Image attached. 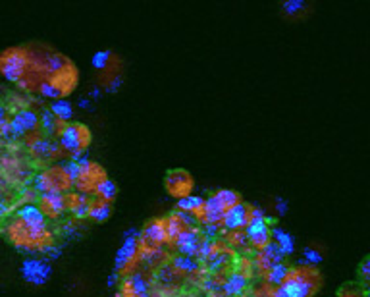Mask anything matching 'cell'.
Here are the masks:
<instances>
[{
	"instance_id": "6da1fadb",
	"label": "cell",
	"mask_w": 370,
	"mask_h": 297,
	"mask_svg": "<svg viewBox=\"0 0 370 297\" xmlns=\"http://www.w3.org/2000/svg\"><path fill=\"white\" fill-rule=\"evenodd\" d=\"M2 232L12 245L23 253H45L50 245H54V234L49 224H30L14 217L4 224Z\"/></svg>"
},
{
	"instance_id": "7a4b0ae2",
	"label": "cell",
	"mask_w": 370,
	"mask_h": 297,
	"mask_svg": "<svg viewBox=\"0 0 370 297\" xmlns=\"http://www.w3.org/2000/svg\"><path fill=\"white\" fill-rule=\"evenodd\" d=\"M322 274L316 267L297 265L290 268V274L281 284L288 297H314L321 292Z\"/></svg>"
},
{
	"instance_id": "3957f363",
	"label": "cell",
	"mask_w": 370,
	"mask_h": 297,
	"mask_svg": "<svg viewBox=\"0 0 370 297\" xmlns=\"http://www.w3.org/2000/svg\"><path fill=\"white\" fill-rule=\"evenodd\" d=\"M91 129L85 126V124H76V122H70L66 124L64 129L58 135V145L62 147L64 153L70 155V160H78L80 157L85 155V151L89 148L91 145Z\"/></svg>"
},
{
	"instance_id": "277c9868",
	"label": "cell",
	"mask_w": 370,
	"mask_h": 297,
	"mask_svg": "<svg viewBox=\"0 0 370 297\" xmlns=\"http://www.w3.org/2000/svg\"><path fill=\"white\" fill-rule=\"evenodd\" d=\"M71 179L64 172L62 164H52L47 168L39 170L33 178V189L45 195V193H70Z\"/></svg>"
},
{
	"instance_id": "5b68a950",
	"label": "cell",
	"mask_w": 370,
	"mask_h": 297,
	"mask_svg": "<svg viewBox=\"0 0 370 297\" xmlns=\"http://www.w3.org/2000/svg\"><path fill=\"white\" fill-rule=\"evenodd\" d=\"M139 230L130 228L124 236V243L116 253L114 268L118 276H130L139 265Z\"/></svg>"
},
{
	"instance_id": "8992f818",
	"label": "cell",
	"mask_w": 370,
	"mask_h": 297,
	"mask_svg": "<svg viewBox=\"0 0 370 297\" xmlns=\"http://www.w3.org/2000/svg\"><path fill=\"white\" fill-rule=\"evenodd\" d=\"M30 64V45L27 47H10L0 52V76L10 83H18L23 78Z\"/></svg>"
},
{
	"instance_id": "52a82bcc",
	"label": "cell",
	"mask_w": 370,
	"mask_h": 297,
	"mask_svg": "<svg viewBox=\"0 0 370 297\" xmlns=\"http://www.w3.org/2000/svg\"><path fill=\"white\" fill-rule=\"evenodd\" d=\"M80 164V176L73 182V188L78 193H83V195H95V189L99 188L100 182L108 178L106 176V170L100 166L99 162H93L85 155L80 157L78 160H73Z\"/></svg>"
},
{
	"instance_id": "ba28073f",
	"label": "cell",
	"mask_w": 370,
	"mask_h": 297,
	"mask_svg": "<svg viewBox=\"0 0 370 297\" xmlns=\"http://www.w3.org/2000/svg\"><path fill=\"white\" fill-rule=\"evenodd\" d=\"M25 145L30 148L31 157L37 160V162H50V160L60 159V155H64L60 145L56 141H52V139L45 138L41 131L27 135L25 138Z\"/></svg>"
},
{
	"instance_id": "9c48e42d",
	"label": "cell",
	"mask_w": 370,
	"mask_h": 297,
	"mask_svg": "<svg viewBox=\"0 0 370 297\" xmlns=\"http://www.w3.org/2000/svg\"><path fill=\"white\" fill-rule=\"evenodd\" d=\"M164 189L166 193L174 199H185L193 195V189H195V179L191 176L187 170H170L164 178Z\"/></svg>"
},
{
	"instance_id": "30bf717a",
	"label": "cell",
	"mask_w": 370,
	"mask_h": 297,
	"mask_svg": "<svg viewBox=\"0 0 370 297\" xmlns=\"http://www.w3.org/2000/svg\"><path fill=\"white\" fill-rule=\"evenodd\" d=\"M47 81L60 93L62 99H66L68 95L76 91L78 83H80V69L76 68V64L70 60L64 68L58 69L56 74H52Z\"/></svg>"
},
{
	"instance_id": "8fae6325",
	"label": "cell",
	"mask_w": 370,
	"mask_h": 297,
	"mask_svg": "<svg viewBox=\"0 0 370 297\" xmlns=\"http://www.w3.org/2000/svg\"><path fill=\"white\" fill-rule=\"evenodd\" d=\"M52 267L47 258H25L21 263V276L31 286H45L50 280Z\"/></svg>"
},
{
	"instance_id": "7c38bea8",
	"label": "cell",
	"mask_w": 370,
	"mask_h": 297,
	"mask_svg": "<svg viewBox=\"0 0 370 297\" xmlns=\"http://www.w3.org/2000/svg\"><path fill=\"white\" fill-rule=\"evenodd\" d=\"M284 258H286V255L281 253L280 248H278L274 241H270L266 248L257 251V255L253 257V272H255L257 276L264 278L268 270H272L274 267L281 265V263H284Z\"/></svg>"
},
{
	"instance_id": "4fadbf2b",
	"label": "cell",
	"mask_w": 370,
	"mask_h": 297,
	"mask_svg": "<svg viewBox=\"0 0 370 297\" xmlns=\"http://www.w3.org/2000/svg\"><path fill=\"white\" fill-rule=\"evenodd\" d=\"M10 126L12 129H14L16 139L27 138L31 133L41 131V116L35 112V110L31 109L18 110V112H12Z\"/></svg>"
},
{
	"instance_id": "5bb4252c",
	"label": "cell",
	"mask_w": 370,
	"mask_h": 297,
	"mask_svg": "<svg viewBox=\"0 0 370 297\" xmlns=\"http://www.w3.org/2000/svg\"><path fill=\"white\" fill-rule=\"evenodd\" d=\"M150 282L145 274L133 272L130 276H124L120 282V289L116 297H149L150 296Z\"/></svg>"
},
{
	"instance_id": "9a60e30c",
	"label": "cell",
	"mask_w": 370,
	"mask_h": 297,
	"mask_svg": "<svg viewBox=\"0 0 370 297\" xmlns=\"http://www.w3.org/2000/svg\"><path fill=\"white\" fill-rule=\"evenodd\" d=\"M141 241L150 243V245H170V239H168V232H166V220L162 218H150L149 222L143 226V232L139 236Z\"/></svg>"
},
{
	"instance_id": "2e32d148",
	"label": "cell",
	"mask_w": 370,
	"mask_h": 297,
	"mask_svg": "<svg viewBox=\"0 0 370 297\" xmlns=\"http://www.w3.org/2000/svg\"><path fill=\"white\" fill-rule=\"evenodd\" d=\"M37 207L45 214L47 220H58L64 212H68L66 208V193H45L39 195Z\"/></svg>"
},
{
	"instance_id": "e0dca14e",
	"label": "cell",
	"mask_w": 370,
	"mask_h": 297,
	"mask_svg": "<svg viewBox=\"0 0 370 297\" xmlns=\"http://www.w3.org/2000/svg\"><path fill=\"white\" fill-rule=\"evenodd\" d=\"M233 261V251H231L224 241H216L214 239V248L210 251L209 258L205 261V265L209 268L212 274H220L222 270L230 267Z\"/></svg>"
},
{
	"instance_id": "ac0fdd59",
	"label": "cell",
	"mask_w": 370,
	"mask_h": 297,
	"mask_svg": "<svg viewBox=\"0 0 370 297\" xmlns=\"http://www.w3.org/2000/svg\"><path fill=\"white\" fill-rule=\"evenodd\" d=\"M245 234L249 238V248L255 251L264 249L272 241V226L270 220H262V222H251L245 228Z\"/></svg>"
},
{
	"instance_id": "d6986e66",
	"label": "cell",
	"mask_w": 370,
	"mask_h": 297,
	"mask_svg": "<svg viewBox=\"0 0 370 297\" xmlns=\"http://www.w3.org/2000/svg\"><path fill=\"white\" fill-rule=\"evenodd\" d=\"M203 238H205V236H203V232H200L199 226H197V228H187L181 232L172 245H176V249L180 251L181 255L195 258V253H197V249H199Z\"/></svg>"
},
{
	"instance_id": "ffe728a7",
	"label": "cell",
	"mask_w": 370,
	"mask_h": 297,
	"mask_svg": "<svg viewBox=\"0 0 370 297\" xmlns=\"http://www.w3.org/2000/svg\"><path fill=\"white\" fill-rule=\"evenodd\" d=\"M249 224V205H245L241 201L240 205H235L226 212V217L222 220V230L224 232H235V230H245Z\"/></svg>"
},
{
	"instance_id": "44dd1931",
	"label": "cell",
	"mask_w": 370,
	"mask_h": 297,
	"mask_svg": "<svg viewBox=\"0 0 370 297\" xmlns=\"http://www.w3.org/2000/svg\"><path fill=\"white\" fill-rule=\"evenodd\" d=\"M89 195H83V193H78V191L66 193V208H68V212H70L76 220H81V218L87 217V214H89Z\"/></svg>"
},
{
	"instance_id": "7402d4cb",
	"label": "cell",
	"mask_w": 370,
	"mask_h": 297,
	"mask_svg": "<svg viewBox=\"0 0 370 297\" xmlns=\"http://www.w3.org/2000/svg\"><path fill=\"white\" fill-rule=\"evenodd\" d=\"M247 287H249V278L233 270L224 282V294L228 297H241L245 296Z\"/></svg>"
},
{
	"instance_id": "603a6c76",
	"label": "cell",
	"mask_w": 370,
	"mask_h": 297,
	"mask_svg": "<svg viewBox=\"0 0 370 297\" xmlns=\"http://www.w3.org/2000/svg\"><path fill=\"white\" fill-rule=\"evenodd\" d=\"M66 124H62L60 120L56 118L50 110H45L43 114H41V133L45 135V138H58L60 135V131L64 129Z\"/></svg>"
},
{
	"instance_id": "cb8c5ba5",
	"label": "cell",
	"mask_w": 370,
	"mask_h": 297,
	"mask_svg": "<svg viewBox=\"0 0 370 297\" xmlns=\"http://www.w3.org/2000/svg\"><path fill=\"white\" fill-rule=\"evenodd\" d=\"M112 217V205L111 203H104L100 199H91V207L87 218H91L93 222H106Z\"/></svg>"
},
{
	"instance_id": "d4e9b609",
	"label": "cell",
	"mask_w": 370,
	"mask_h": 297,
	"mask_svg": "<svg viewBox=\"0 0 370 297\" xmlns=\"http://www.w3.org/2000/svg\"><path fill=\"white\" fill-rule=\"evenodd\" d=\"M224 243L231 251H247L249 249V238L245 234V230H235V232H224Z\"/></svg>"
},
{
	"instance_id": "484cf974",
	"label": "cell",
	"mask_w": 370,
	"mask_h": 297,
	"mask_svg": "<svg viewBox=\"0 0 370 297\" xmlns=\"http://www.w3.org/2000/svg\"><path fill=\"white\" fill-rule=\"evenodd\" d=\"M16 217L21 218L23 222H30V224H47V218L37 205H21L16 210Z\"/></svg>"
},
{
	"instance_id": "4316f807",
	"label": "cell",
	"mask_w": 370,
	"mask_h": 297,
	"mask_svg": "<svg viewBox=\"0 0 370 297\" xmlns=\"http://www.w3.org/2000/svg\"><path fill=\"white\" fill-rule=\"evenodd\" d=\"M272 241L280 248V251L288 257L295 251V239L291 238L286 230L281 228H272Z\"/></svg>"
},
{
	"instance_id": "83f0119b",
	"label": "cell",
	"mask_w": 370,
	"mask_h": 297,
	"mask_svg": "<svg viewBox=\"0 0 370 297\" xmlns=\"http://www.w3.org/2000/svg\"><path fill=\"white\" fill-rule=\"evenodd\" d=\"M172 267L176 268L181 276H191V274H197V272H199L200 263L197 261V258L181 255V257L174 258V261H172Z\"/></svg>"
},
{
	"instance_id": "f1b7e54d",
	"label": "cell",
	"mask_w": 370,
	"mask_h": 297,
	"mask_svg": "<svg viewBox=\"0 0 370 297\" xmlns=\"http://www.w3.org/2000/svg\"><path fill=\"white\" fill-rule=\"evenodd\" d=\"M50 112L60 120L62 124H70V120L73 118V107H71L70 100L66 99H58L52 100L50 104Z\"/></svg>"
},
{
	"instance_id": "f546056e",
	"label": "cell",
	"mask_w": 370,
	"mask_h": 297,
	"mask_svg": "<svg viewBox=\"0 0 370 297\" xmlns=\"http://www.w3.org/2000/svg\"><path fill=\"white\" fill-rule=\"evenodd\" d=\"M212 197L220 203L222 208H224L226 212L241 203V195L238 193V191H233V189H218L216 193H212Z\"/></svg>"
},
{
	"instance_id": "4dcf8cb0",
	"label": "cell",
	"mask_w": 370,
	"mask_h": 297,
	"mask_svg": "<svg viewBox=\"0 0 370 297\" xmlns=\"http://www.w3.org/2000/svg\"><path fill=\"white\" fill-rule=\"evenodd\" d=\"M95 197L112 205V201L118 197V186L111 178H106L104 182H100L99 188L95 189Z\"/></svg>"
},
{
	"instance_id": "1f68e13d",
	"label": "cell",
	"mask_w": 370,
	"mask_h": 297,
	"mask_svg": "<svg viewBox=\"0 0 370 297\" xmlns=\"http://www.w3.org/2000/svg\"><path fill=\"white\" fill-rule=\"evenodd\" d=\"M290 268L291 267H288L286 263H281V265H278V267H274L272 270H268V272H266L264 282H266V284H270L272 287L281 286V284L286 282L288 274H290Z\"/></svg>"
},
{
	"instance_id": "d6a6232c",
	"label": "cell",
	"mask_w": 370,
	"mask_h": 297,
	"mask_svg": "<svg viewBox=\"0 0 370 297\" xmlns=\"http://www.w3.org/2000/svg\"><path fill=\"white\" fill-rule=\"evenodd\" d=\"M205 205V197L200 195H189V197L180 199L178 205H176V210H181V212H189V214H197L200 208Z\"/></svg>"
},
{
	"instance_id": "836d02e7",
	"label": "cell",
	"mask_w": 370,
	"mask_h": 297,
	"mask_svg": "<svg viewBox=\"0 0 370 297\" xmlns=\"http://www.w3.org/2000/svg\"><path fill=\"white\" fill-rule=\"evenodd\" d=\"M30 95H25V93H21V91H16V93L8 95V104H6V107L10 109V112H18V110L30 109Z\"/></svg>"
},
{
	"instance_id": "e575fe53",
	"label": "cell",
	"mask_w": 370,
	"mask_h": 297,
	"mask_svg": "<svg viewBox=\"0 0 370 297\" xmlns=\"http://www.w3.org/2000/svg\"><path fill=\"white\" fill-rule=\"evenodd\" d=\"M357 276H359V284L365 292H370V255L360 261L359 268H357Z\"/></svg>"
},
{
	"instance_id": "d590c367",
	"label": "cell",
	"mask_w": 370,
	"mask_h": 297,
	"mask_svg": "<svg viewBox=\"0 0 370 297\" xmlns=\"http://www.w3.org/2000/svg\"><path fill=\"white\" fill-rule=\"evenodd\" d=\"M365 294H367V292L362 289L359 282H347V284L340 286L336 297H365Z\"/></svg>"
},
{
	"instance_id": "8d00e7d4",
	"label": "cell",
	"mask_w": 370,
	"mask_h": 297,
	"mask_svg": "<svg viewBox=\"0 0 370 297\" xmlns=\"http://www.w3.org/2000/svg\"><path fill=\"white\" fill-rule=\"evenodd\" d=\"M307 8H309V4L303 2V0H290V2H284V4H281V10H284L286 16H290V18L297 16V14L307 10Z\"/></svg>"
},
{
	"instance_id": "74e56055",
	"label": "cell",
	"mask_w": 370,
	"mask_h": 297,
	"mask_svg": "<svg viewBox=\"0 0 370 297\" xmlns=\"http://www.w3.org/2000/svg\"><path fill=\"white\" fill-rule=\"evenodd\" d=\"M112 58H114V52H112V50H99V52L93 56V68L102 72V69L111 64Z\"/></svg>"
},
{
	"instance_id": "f35d334b",
	"label": "cell",
	"mask_w": 370,
	"mask_h": 297,
	"mask_svg": "<svg viewBox=\"0 0 370 297\" xmlns=\"http://www.w3.org/2000/svg\"><path fill=\"white\" fill-rule=\"evenodd\" d=\"M235 272H240L243 276L251 278L255 272H253V257H247V255H241L238 261H235Z\"/></svg>"
},
{
	"instance_id": "ab89813d",
	"label": "cell",
	"mask_w": 370,
	"mask_h": 297,
	"mask_svg": "<svg viewBox=\"0 0 370 297\" xmlns=\"http://www.w3.org/2000/svg\"><path fill=\"white\" fill-rule=\"evenodd\" d=\"M303 261L305 265H310V267H319L322 263V253L319 249L314 248H307L303 251Z\"/></svg>"
},
{
	"instance_id": "60d3db41",
	"label": "cell",
	"mask_w": 370,
	"mask_h": 297,
	"mask_svg": "<svg viewBox=\"0 0 370 297\" xmlns=\"http://www.w3.org/2000/svg\"><path fill=\"white\" fill-rule=\"evenodd\" d=\"M39 201V193L33 188H25L20 193V203L21 205H35Z\"/></svg>"
},
{
	"instance_id": "b9f144b4",
	"label": "cell",
	"mask_w": 370,
	"mask_h": 297,
	"mask_svg": "<svg viewBox=\"0 0 370 297\" xmlns=\"http://www.w3.org/2000/svg\"><path fill=\"white\" fill-rule=\"evenodd\" d=\"M251 297H274V287L266 282H262L259 286L253 289V296Z\"/></svg>"
},
{
	"instance_id": "7bdbcfd3",
	"label": "cell",
	"mask_w": 370,
	"mask_h": 297,
	"mask_svg": "<svg viewBox=\"0 0 370 297\" xmlns=\"http://www.w3.org/2000/svg\"><path fill=\"white\" fill-rule=\"evenodd\" d=\"M78 222H64L62 224L60 232L64 234V236H70V238H73V236H78Z\"/></svg>"
},
{
	"instance_id": "ee69618b",
	"label": "cell",
	"mask_w": 370,
	"mask_h": 297,
	"mask_svg": "<svg viewBox=\"0 0 370 297\" xmlns=\"http://www.w3.org/2000/svg\"><path fill=\"white\" fill-rule=\"evenodd\" d=\"M45 255H47V261H56V258L62 255V249L54 243V245H50V248L45 251Z\"/></svg>"
},
{
	"instance_id": "f6af8a7d",
	"label": "cell",
	"mask_w": 370,
	"mask_h": 297,
	"mask_svg": "<svg viewBox=\"0 0 370 297\" xmlns=\"http://www.w3.org/2000/svg\"><path fill=\"white\" fill-rule=\"evenodd\" d=\"M10 116H12L10 109H8L6 104H2V102H0V126L8 124V122H10Z\"/></svg>"
},
{
	"instance_id": "bcb514c9",
	"label": "cell",
	"mask_w": 370,
	"mask_h": 297,
	"mask_svg": "<svg viewBox=\"0 0 370 297\" xmlns=\"http://www.w3.org/2000/svg\"><path fill=\"white\" fill-rule=\"evenodd\" d=\"M286 212H288V201L278 197L276 199V214H278V217H284Z\"/></svg>"
},
{
	"instance_id": "7dc6e473",
	"label": "cell",
	"mask_w": 370,
	"mask_h": 297,
	"mask_svg": "<svg viewBox=\"0 0 370 297\" xmlns=\"http://www.w3.org/2000/svg\"><path fill=\"white\" fill-rule=\"evenodd\" d=\"M149 297H174V296H172L168 287H157V289H150Z\"/></svg>"
},
{
	"instance_id": "c3c4849f",
	"label": "cell",
	"mask_w": 370,
	"mask_h": 297,
	"mask_svg": "<svg viewBox=\"0 0 370 297\" xmlns=\"http://www.w3.org/2000/svg\"><path fill=\"white\" fill-rule=\"evenodd\" d=\"M78 107L83 110H93V102L89 99H80L78 100Z\"/></svg>"
},
{
	"instance_id": "681fc988",
	"label": "cell",
	"mask_w": 370,
	"mask_h": 297,
	"mask_svg": "<svg viewBox=\"0 0 370 297\" xmlns=\"http://www.w3.org/2000/svg\"><path fill=\"white\" fill-rule=\"evenodd\" d=\"M89 97H91V99H99V97H100V87H93V89H91V93H89Z\"/></svg>"
},
{
	"instance_id": "f907efd6",
	"label": "cell",
	"mask_w": 370,
	"mask_h": 297,
	"mask_svg": "<svg viewBox=\"0 0 370 297\" xmlns=\"http://www.w3.org/2000/svg\"><path fill=\"white\" fill-rule=\"evenodd\" d=\"M6 201H10V199L4 197V193H0V205H2V203H6Z\"/></svg>"
},
{
	"instance_id": "816d5d0a",
	"label": "cell",
	"mask_w": 370,
	"mask_h": 297,
	"mask_svg": "<svg viewBox=\"0 0 370 297\" xmlns=\"http://www.w3.org/2000/svg\"><path fill=\"white\" fill-rule=\"evenodd\" d=\"M365 297H370V292H367V294H365Z\"/></svg>"
},
{
	"instance_id": "f5cc1de1",
	"label": "cell",
	"mask_w": 370,
	"mask_h": 297,
	"mask_svg": "<svg viewBox=\"0 0 370 297\" xmlns=\"http://www.w3.org/2000/svg\"><path fill=\"white\" fill-rule=\"evenodd\" d=\"M209 297H218V296H212V294H209Z\"/></svg>"
},
{
	"instance_id": "db71d44e",
	"label": "cell",
	"mask_w": 370,
	"mask_h": 297,
	"mask_svg": "<svg viewBox=\"0 0 370 297\" xmlns=\"http://www.w3.org/2000/svg\"><path fill=\"white\" fill-rule=\"evenodd\" d=\"M2 91H4V89H0V97H2Z\"/></svg>"
},
{
	"instance_id": "11a10c76",
	"label": "cell",
	"mask_w": 370,
	"mask_h": 297,
	"mask_svg": "<svg viewBox=\"0 0 370 297\" xmlns=\"http://www.w3.org/2000/svg\"><path fill=\"white\" fill-rule=\"evenodd\" d=\"M0 147H2V141H0Z\"/></svg>"
},
{
	"instance_id": "9f6ffc18",
	"label": "cell",
	"mask_w": 370,
	"mask_h": 297,
	"mask_svg": "<svg viewBox=\"0 0 370 297\" xmlns=\"http://www.w3.org/2000/svg\"><path fill=\"white\" fill-rule=\"evenodd\" d=\"M0 222H2V220H0Z\"/></svg>"
}]
</instances>
